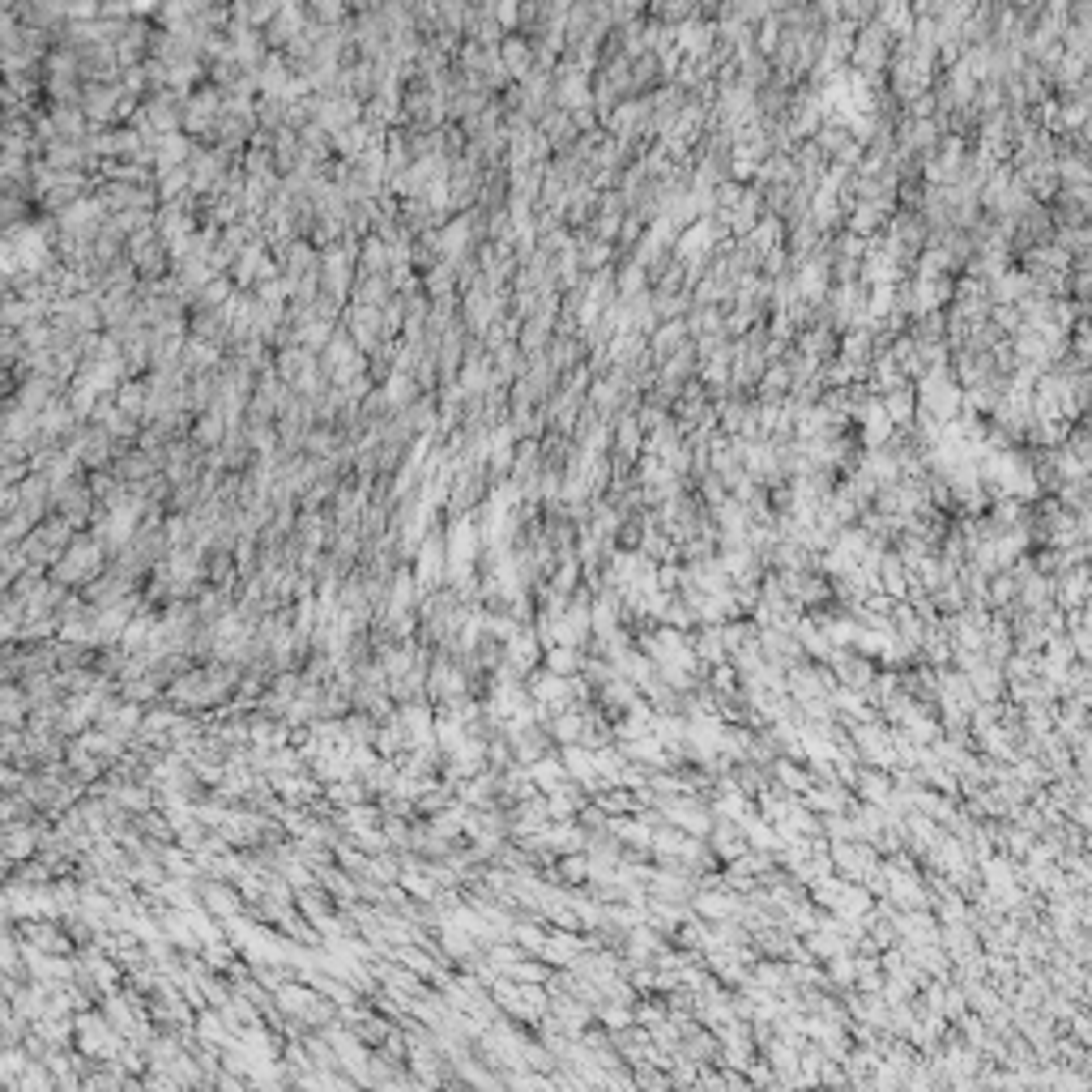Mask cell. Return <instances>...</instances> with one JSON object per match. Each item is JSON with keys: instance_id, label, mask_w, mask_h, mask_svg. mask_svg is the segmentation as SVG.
<instances>
[{"instance_id": "obj_1", "label": "cell", "mask_w": 1092, "mask_h": 1092, "mask_svg": "<svg viewBox=\"0 0 1092 1092\" xmlns=\"http://www.w3.org/2000/svg\"><path fill=\"white\" fill-rule=\"evenodd\" d=\"M828 862H832V870H837L841 879L866 883L870 875H875V866H879V850L870 841H858V837L828 841Z\"/></svg>"}, {"instance_id": "obj_2", "label": "cell", "mask_w": 1092, "mask_h": 1092, "mask_svg": "<svg viewBox=\"0 0 1092 1092\" xmlns=\"http://www.w3.org/2000/svg\"><path fill=\"white\" fill-rule=\"evenodd\" d=\"M964 674H968V687H973L977 701H1003V692H1008V679H1003L999 661H986V657H981L977 666L964 670Z\"/></svg>"}, {"instance_id": "obj_3", "label": "cell", "mask_w": 1092, "mask_h": 1092, "mask_svg": "<svg viewBox=\"0 0 1092 1092\" xmlns=\"http://www.w3.org/2000/svg\"><path fill=\"white\" fill-rule=\"evenodd\" d=\"M525 768H530V777H534V785H538V794H550V790H559V785L568 781V772H563V764H559V752L538 755L534 764H525Z\"/></svg>"}, {"instance_id": "obj_4", "label": "cell", "mask_w": 1092, "mask_h": 1092, "mask_svg": "<svg viewBox=\"0 0 1092 1092\" xmlns=\"http://www.w3.org/2000/svg\"><path fill=\"white\" fill-rule=\"evenodd\" d=\"M581 661H585V649H576V645H559V641H555V645L543 649V666H546L550 674H563V679L581 670Z\"/></svg>"}]
</instances>
